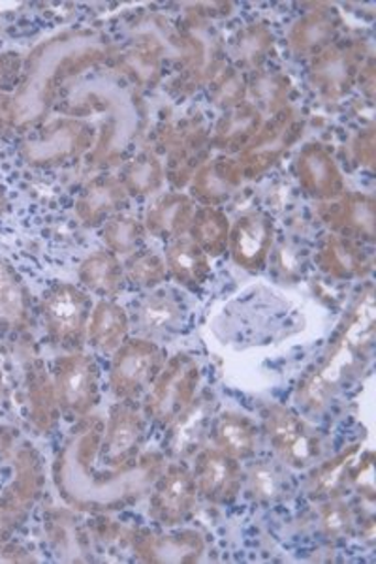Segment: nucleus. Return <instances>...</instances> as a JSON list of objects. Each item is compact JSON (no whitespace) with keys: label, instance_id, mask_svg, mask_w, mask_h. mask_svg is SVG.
<instances>
[{"label":"nucleus","instance_id":"nucleus-1","mask_svg":"<svg viewBox=\"0 0 376 564\" xmlns=\"http://www.w3.org/2000/svg\"><path fill=\"white\" fill-rule=\"evenodd\" d=\"M104 423L98 414L82 417L53 465L58 495L82 512L108 513L132 507L151 491L166 465L164 454L141 452L125 467L98 468Z\"/></svg>","mask_w":376,"mask_h":564},{"label":"nucleus","instance_id":"nucleus-2","mask_svg":"<svg viewBox=\"0 0 376 564\" xmlns=\"http://www.w3.org/2000/svg\"><path fill=\"white\" fill-rule=\"evenodd\" d=\"M114 55L108 39L93 29H72L45 40L31 53L25 79L0 111V119L25 129L50 111L58 90Z\"/></svg>","mask_w":376,"mask_h":564},{"label":"nucleus","instance_id":"nucleus-3","mask_svg":"<svg viewBox=\"0 0 376 564\" xmlns=\"http://www.w3.org/2000/svg\"><path fill=\"white\" fill-rule=\"evenodd\" d=\"M375 345V290L367 282L346 311L337 332L296 390V403L307 412L324 411L369 364Z\"/></svg>","mask_w":376,"mask_h":564},{"label":"nucleus","instance_id":"nucleus-4","mask_svg":"<svg viewBox=\"0 0 376 564\" xmlns=\"http://www.w3.org/2000/svg\"><path fill=\"white\" fill-rule=\"evenodd\" d=\"M202 369L198 359L191 354H175L168 359L153 386L143 398L141 409L146 412L147 422L166 430L175 417L191 406L200 393Z\"/></svg>","mask_w":376,"mask_h":564},{"label":"nucleus","instance_id":"nucleus-5","mask_svg":"<svg viewBox=\"0 0 376 564\" xmlns=\"http://www.w3.org/2000/svg\"><path fill=\"white\" fill-rule=\"evenodd\" d=\"M95 303L89 292L72 282H57L44 294L42 316L53 345L66 352L82 350Z\"/></svg>","mask_w":376,"mask_h":564},{"label":"nucleus","instance_id":"nucleus-6","mask_svg":"<svg viewBox=\"0 0 376 564\" xmlns=\"http://www.w3.org/2000/svg\"><path fill=\"white\" fill-rule=\"evenodd\" d=\"M166 364V354L157 340L127 339L111 354L109 390L119 401H140Z\"/></svg>","mask_w":376,"mask_h":564},{"label":"nucleus","instance_id":"nucleus-7","mask_svg":"<svg viewBox=\"0 0 376 564\" xmlns=\"http://www.w3.org/2000/svg\"><path fill=\"white\" fill-rule=\"evenodd\" d=\"M303 119L288 106L269 121L261 122L260 130L241 153L237 154V164L241 167L243 180H260L271 167L282 161V156L301 140Z\"/></svg>","mask_w":376,"mask_h":564},{"label":"nucleus","instance_id":"nucleus-8","mask_svg":"<svg viewBox=\"0 0 376 564\" xmlns=\"http://www.w3.org/2000/svg\"><path fill=\"white\" fill-rule=\"evenodd\" d=\"M95 143L93 124L76 117H63L50 122L39 135L29 138L21 154L34 167L63 166L90 153Z\"/></svg>","mask_w":376,"mask_h":564},{"label":"nucleus","instance_id":"nucleus-9","mask_svg":"<svg viewBox=\"0 0 376 564\" xmlns=\"http://www.w3.org/2000/svg\"><path fill=\"white\" fill-rule=\"evenodd\" d=\"M261 430L279 462L288 468H311L320 462V436L284 404L269 403L264 406Z\"/></svg>","mask_w":376,"mask_h":564},{"label":"nucleus","instance_id":"nucleus-10","mask_svg":"<svg viewBox=\"0 0 376 564\" xmlns=\"http://www.w3.org/2000/svg\"><path fill=\"white\" fill-rule=\"evenodd\" d=\"M369 57L364 42H335L311 58L309 84L325 102H337L356 87L365 61Z\"/></svg>","mask_w":376,"mask_h":564},{"label":"nucleus","instance_id":"nucleus-11","mask_svg":"<svg viewBox=\"0 0 376 564\" xmlns=\"http://www.w3.org/2000/svg\"><path fill=\"white\" fill-rule=\"evenodd\" d=\"M53 384L57 391L58 409L66 416H89L100 403V367L84 350L64 354L53 371Z\"/></svg>","mask_w":376,"mask_h":564},{"label":"nucleus","instance_id":"nucleus-12","mask_svg":"<svg viewBox=\"0 0 376 564\" xmlns=\"http://www.w3.org/2000/svg\"><path fill=\"white\" fill-rule=\"evenodd\" d=\"M198 497L191 468L185 462H170L151 488L149 518L159 527L175 529L191 520Z\"/></svg>","mask_w":376,"mask_h":564},{"label":"nucleus","instance_id":"nucleus-13","mask_svg":"<svg viewBox=\"0 0 376 564\" xmlns=\"http://www.w3.org/2000/svg\"><path fill=\"white\" fill-rule=\"evenodd\" d=\"M160 135L168 153L166 180L173 188H185L211 159L210 132L200 119H183L166 127Z\"/></svg>","mask_w":376,"mask_h":564},{"label":"nucleus","instance_id":"nucleus-14","mask_svg":"<svg viewBox=\"0 0 376 564\" xmlns=\"http://www.w3.org/2000/svg\"><path fill=\"white\" fill-rule=\"evenodd\" d=\"M146 412L136 401H119L104 423L100 462L104 467H125L141 456L146 443Z\"/></svg>","mask_w":376,"mask_h":564},{"label":"nucleus","instance_id":"nucleus-15","mask_svg":"<svg viewBox=\"0 0 376 564\" xmlns=\"http://www.w3.org/2000/svg\"><path fill=\"white\" fill-rule=\"evenodd\" d=\"M192 459V476L202 499L226 507L239 497L245 481L241 462L218 448H202Z\"/></svg>","mask_w":376,"mask_h":564},{"label":"nucleus","instance_id":"nucleus-16","mask_svg":"<svg viewBox=\"0 0 376 564\" xmlns=\"http://www.w3.org/2000/svg\"><path fill=\"white\" fill-rule=\"evenodd\" d=\"M275 243V218L253 209L232 223L228 252L237 268L258 273L266 268Z\"/></svg>","mask_w":376,"mask_h":564},{"label":"nucleus","instance_id":"nucleus-17","mask_svg":"<svg viewBox=\"0 0 376 564\" xmlns=\"http://www.w3.org/2000/svg\"><path fill=\"white\" fill-rule=\"evenodd\" d=\"M217 414V403L210 391L198 393L191 406L181 412L166 427L164 436V456L172 462H189L205 448V438L210 436L211 423Z\"/></svg>","mask_w":376,"mask_h":564},{"label":"nucleus","instance_id":"nucleus-18","mask_svg":"<svg viewBox=\"0 0 376 564\" xmlns=\"http://www.w3.org/2000/svg\"><path fill=\"white\" fill-rule=\"evenodd\" d=\"M130 544L136 557L153 564L198 563L207 550L204 534L194 529L168 532L140 529L132 534Z\"/></svg>","mask_w":376,"mask_h":564},{"label":"nucleus","instance_id":"nucleus-19","mask_svg":"<svg viewBox=\"0 0 376 564\" xmlns=\"http://www.w3.org/2000/svg\"><path fill=\"white\" fill-rule=\"evenodd\" d=\"M296 177L301 191L320 204L333 202L346 193L345 175L332 151L322 143H307L296 156Z\"/></svg>","mask_w":376,"mask_h":564},{"label":"nucleus","instance_id":"nucleus-20","mask_svg":"<svg viewBox=\"0 0 376 564\" xmlns=\"http://www.w3.org/2000/svg\"><path fill=\"white\" fill-rule=\"evenodd\" d=\"M319 217L324 225L343 238L359 243H375L376 199L365 193H345L341 198L320 206Z\"/></svg>","mask_w":376,"mask_h":564},{"label":"nucleus","instance_id":"nucleus-21","mask_svg":"<svg viewBox=\"0 0 376 564\" xmlns=\"http://www.w3.org/2000/svg\"><path fill=\"white\" fill-rule=\"evenodd\" d=\"M320 271L335 281H362L373 273V257L356 239L330 231L316 250Z\"/></svg>","mask_w":376,"mask_h":564},{"label":"nucleus","instance_id":"nucleus-22","mask_svg":"<svg viewBox=\"0 0 376 564\" xmlns=\"http://www.w3.org/2000/svg\"><path fill=\"white\" fill-rule=\"evenodd\" d=\"M343 29V20L332 7L314 8L300 20L293 21L288 31V45L298 57L314 58L335 44Z\"/></svg>","mask_w":376,"mask_h":564},{"label":"nucleus","instance_id":"nucleus-23","mask_svg":"<svg viewBox=\"0 0 376 564\" xmlns=\"http://www.w3.org/2000/svg\"><path fill=\"white\" fill-rule=\"evenodd\" d=\"M243 181L245 180H243L241 167L236 159L226 154L210 159L189 183L191 198L200 202L202 206L221 207L237 193Z\"/></svg>","mask_w":376,"mask_h":564},{"label":"nucleus","instance_id":"nucleus-24","mask_svg":"<svg viewBox=\"0 0 376 564\" xmlns=\"http://www.w3.org/2000/svg\"><path fill=\"white\" fill-rule=\"evenodd\" d=\"M136 327L146 339H164L185 324V308L178 297L166 290H149L135 311ZM130 321V322H132Z\"/></svg>","mask_w":376,"mask_h":564},{"label":"nucleus","instance_id":"nucleus-25","mask_svg":"<svg viewBox=\"0 0 376 564\" xmlns=\"http://www.w3.org/2000/svg\"><path fill=\"white\" fill-rule=\"evenodd\" d=\"M128 194L116 175H98L84 186L77 196L74 212L87 228L103 226L109 217L127 206Z\"/></svg>","mask_w":376,"mask_h":564},{"label":"nucleus","instance_id":"nucleus-26","mask_svg":"<svg viewBox=\"0 0 376 564\" xmlns=\"http://www.w3.org/2000/svg\"><path fill=\"white\" fill-rule=\"evenodd\" d=\"M210 436L215 448L223 449L237 462H249L258 449L260 425L243 412H218L211 423Z\"/></svg>","mask_w":376,"mask_h":564},{"label":"nucleus","instance_id":"nucleus-27","mask_svg":"<svg viewBox=\"0 0 376 564\" xmlns=\"http://www.w3.org/2000/svg\"><path fill=\"white\" fill-rule=\"evenodd\" d=\"M194 212H196V206L189 194H162L160 198L154 199L151 206L147 207L143 226H146L147 234L170 243L173 239L183 238L185 234H189Z\"/></svg>","mask_w":376,"mask_h":564},{"label":"nucleus","instance_id":"nucleus-28","mask_svg":"<svg viewBox=\"0 0 376 564\" xmlns=\"http://www.w3.org/2000/svg\"><path fill=\"white\" fill-rule=\"evenodd\" d=\"M264 122V113L253 102H243L237 108L224 111L213 132H210L211 149L224 154H239L249 145Z\"/></svg>","mask_w":376,"mask_h":564},{"label":"nucleus","instance_id":"nucleus-29","mask_svg":"<svg viewBox=\"0 0 376 564\" xmlns=\"http://www.w3.org/2000/svg\"><path fill=\"white\" fill-rule=\"evenodd\" d=\"M166 268L170 279L191 292L204 289L211 276L210 257L191 238H178L166 247Z\"/></svg>","mask_w":376,"mask_h":564},{"label":"nucleus","instance_id":"nucleus-30","mask_svg":"<svg viewBox=\"0 0 376 564\" xmlns=\"http://www.w3.org/2000/svg\"><path fill=\"white\" fill-rule=\"evenodd\" d=\"M130 316L114 300H100L95 303L87 326V343L96 352L111 356L130 334Z\"/></svg>","mask_w":376,"mask_h":564},{"label":"nucleus","instance_id":"nucleus-31","mask_svg":"<svg viewBox=\"0 0 376 564\" xmlns=\"http://www.w3.org/2000/svg\"><path fill=\"white\" fill-rule=\"evenodd\" d=\"M357 454H359V446L352 444L332 459L313 465L307 476V495L313 500L343 497V491L351 484L352 468Z\"/></svg>","mask_w":376,"mask_h":564},{"label":"nucleus","instance_id":"nucleus-32","mask_svg":"<svg viewBox=\"0 0 376 564\" xmlns=\"http://www.w3.org/2000/svg\"><path fill=\"white\" fill-rule=\"evenodd\" d=\"M82 289L90 294L100 295L103 300H116L125 289V268L121 258L108 249L95 250L79 265Z\"/></svg>","mask_w":376,"mask_h":564},{"label":"nucleus","instance_id":"nucleus-33","mask_svg":"<svg viewBox=\"0 0 376 564\" xmlns=\"http://www.w3.org/2000/svg\"><path fill=\"white\" fill-rule=\"evenodd\" d=\"M273 50V31L261 21L241 26L230 40L232 61L239 72L261 70Z\"/></svg>","mask_w":376,"mask_h":564},{"label":"nucleus","instance_id":"nucleus-34","mask_svg":"<svg viewBox=\"0 0 376 564\" xmlns=\"http://www.w3.org/2000/svg\"><path fill=\"white\" fill-rule=\"evenodd\" d=\"M243 486H247V494L258 505H271L292 494V480L287 465L269 459L250 463V467L245 470Z\"/></svg>","mask_w":376,"mask_h":564},{"label":"nucleus","instance_id":"nucleus-35","mask_svg":"<svg viewBox=\"0 0 376 564\" xmlns=\"http://www.w3.org/2000/svg\"><path fill=\"white\" fill-rule=\"evenodd\" d=\"M31 324V295L10 263L0 260V326L26 329Z\"/></svg>","mask_w":376,"mask_h":564},{"label":"nucleus","instance_id":"nucleus-36","mask_svg":"<svg viewBox=\"0 0 376 564\" xmlns=\"http://www.w3.org/2000/svg\"><path fill=\"white\" fill-rule=\"evenodd\" d=\"M128 198H147L159 193L166 181V167L153 151H141L125 164L119 175Z\"/></svg>","mask_w":376,"mask_h":564},{"label":"nucleus","instance_id":"nucleus-37","mask_svg":"<svg viewBox=\"0 0 376 564\" xmlns=\"http://www.w3.org/2000/svg\"><path fill=\"white\" fill-rule=\"evenodd\" d=\"M26 384H29V411H31L32 423L40 431L47 433L55 427L61 409H58L57 391H55L53 379L40 361H32L26 369Z\"/></svg>","mask_w":376,"mask_h":564},{"label":"nucleus","instance_id":"nucleus-38","mask_svg":"<svg viewBox=\"0 0 376 564\" xmlns=\"http://www.w3.org/2000/svg\"><path fill=\"white\" fill-rule=\"evenodd\" d=\"M40 467L39 457L31 452H21L18 457V478L12 484V488L4 495L0 513L8 521L18 520L25 510H29L40 489Z\"/></svg>","mask_w":376,"mask_h":564},{"label":"nucleus","instance_id":"nucleus-39","mask_svg":"<svg viewBox=\"0 0 376 564\" xmlns=\"http://www.w3.org/2000/svg\"><path fill=\"white\" fill-rule=\"evenodd\" d=\"M230 218L221 207L202 206L194 212L189 236L210 258L223 257L228 252Z\"/></svg>","mask_w":376,"mask_h":564},{"label":"nucleus","instance_id":"nucleus-40","mask_svg":"<svg viewBox=\"0 0 376 564\" xmlns=\"http://www.w3.org/2000/svg\"><path fill=\"white\" fill-rule=\"evenodd\" d=\"M292 79L281 70H256L247 76V95L261 113L275 116L290 106Z\"/></svg>","mask_w":376,"mask_h":564},{"label":"nucleus","instance_id":"nucleus-41","mask_svg":"<svg viewBox=\"0 0 376 564\" xmlns=\"http://www.w3.org/2000/svg\"><path fill=\"white\" fill-rule=\"evenodd\" d=\"M164 58V45L153 34H146L122 55L125 70L141 85H153L159 82Z\"/></svg>","mask_w":376,"mask_h":564},{"label":"nucleus","instance_id":"nucleus-42","mask_svg":"<svg viewBox=\"0 0 376 564\" xmlns=\"http://www.w3.org/2000/svg\"><path fill=\"white\" fill-rule=\"evenodd\" d=\"M147 230L143 220L128 213H117L103 225V241L109 252L117 257H130L140 250L146 241Z\"/></svg>","mask_w":376,"mask_h":564},{"label":"nucleus","instance_id":"nucleus-43","mask_svg":"<svg viewBox=\"0 0 376 564\" xmlns=\"http://www.w3.org/2000/svg\"><path fill=\"white\" fill-rule=\"evenodd\" d=\"M122 268H125L127 282L140 290L160 289L170 279L164 257L143 247L127 257Z\"/></svg>","mask_w":376,"mask_h":564},{"label":"nucleus","instance_id":"nucleus-44","mask_svg":"<svg viewBox=\"0 0 376 564\" xmlns=\"http://www.w3.org/2000/svg\"><path fill=\"white\" fill-rule=\"evenodd\" d=\"M211 102L228 111L247 102V76L234 66H226L210 82Z\"/></svg>","mask_w":376,"mask_h":564},{"label":"nucleus","instance_id":"nucleus-45","mask_svg":"<svg viewBox=\"0 0 376 564\" xmlns=\"http://www.w3.org/2000/svg\"><path fill=\"white\" fill-rule=\"evenodd\" d=\"M320 527L327 539H346L354 531V513L343 497L322 500Z\"/></svg>","mask_w":376,"mask_h":564},{"label":"nucleus","instance_id":"nucleus-46","mask_svg":"<svg viewBox=\"0 0 376 564\" xmlns=\"http://www.w3.org/2000/svg\"><path fill=\"white\" fill-rule=\"evenodd\" d=\"M375 145V127L373 124L357 132L356 138L352 140V159H354L357 166L373 170L376 159Z\"/></svg>","mask_w":376,"mask_h":564},{"label":"nucleus","instance_id":"nucleus-47","mask_svg":"<svg viewBox=\"0 0 376 564\" xmlns=\"http://www.w3.org/2000/svg\"><path fill=\"white\" fill-rule=\"evenodd\" d=\"M8 209L7 191L4 186L0 185V213H4Z\"/></svg>","mask_w":376,"mask_h":564}]
</instances>
